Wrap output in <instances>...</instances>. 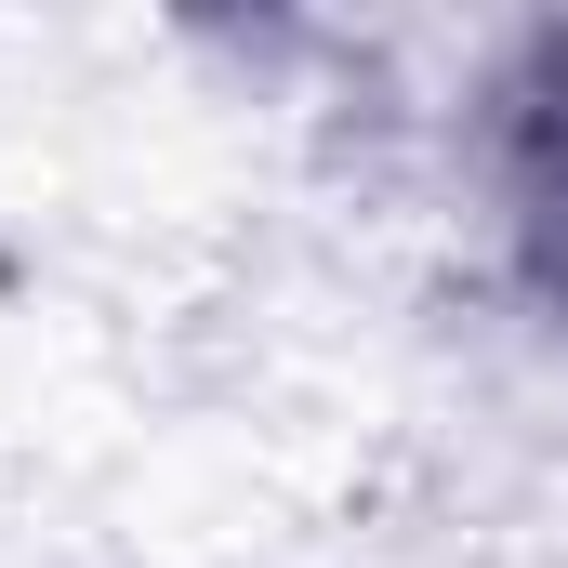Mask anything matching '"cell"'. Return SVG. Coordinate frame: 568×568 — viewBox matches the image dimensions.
Returning <instances> with one entry per match:
<instances>
[{
    "mask_svg": "<svg viewBox=\"0 0 568 568\" xmlns=\"http://www.w3.org/2000/svg\"><path fill=\"white\" fill-rule=\"evenodd\" d=\"M489 172H503V239L529 291L568 317V27H542L516 80L489 93Z\"/></svg>",
    "mask_w": 568,
    "mask_h": 568,
    "instance_id": "obj_1",
    "label": "cell"
}]
</instances>
